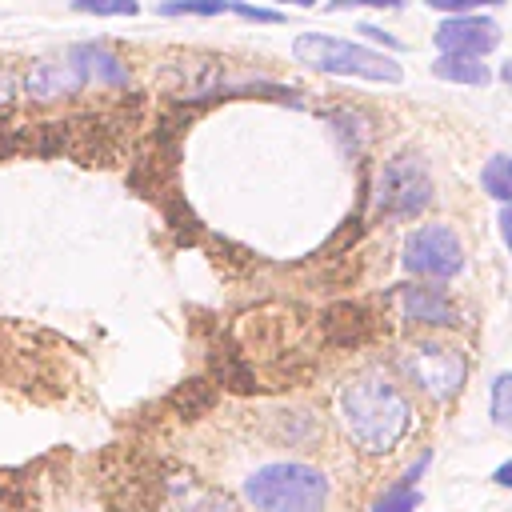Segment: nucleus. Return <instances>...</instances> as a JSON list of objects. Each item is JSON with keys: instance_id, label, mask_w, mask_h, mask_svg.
Here are the masks:
<instances>
[{"instance_id": "obj_31", "label": "nucleus", "mask_w": 512, "mask_h": 512, "mask_svg": "<svg viewBox=\"0 0 512 512\" xmlns=\"http://www.w3.org/2000/svg\"><path fill=\"white\" fill-rule=\"evenodd\" d=\"M292 4H316V0H292Z\"/></svg>"}, {"instance_id": "obj_11", "label": "nucleus", "mask_w": 512, "mask_h": 512, "mask_svg": "<svg viewBox=\"0 0 512 512\" xmlns=\"http://www.w3.org/2000/svg\"><path fill=\"white\" fill-rule=\"evenodd\" d=\"M164 500L176 512H240L236 500L224 488H212L196 476H172L164 480Z\"/></svg>"}, {"instance_id": "obj_18", "label": "nucleus", "mask_w": 512, "mask_h": 512, "mask_svg": "<svg viewBox=\"0 0 512 512\" xmlns=\"http://www.w3.org/2000/svg\"><path fill=\"white\" fill-rule=\"evenodd\" d=\"M276 416H280V424L272 428V436L284 440V444H308L320 432L312 412H276Z\"/></svg>"}, {"instance_id": "obj_17", "label": "nucleus", "mask_w": 512, "mask_h": 512, "mask_svg": "<svg viewBox=\"0 0 512 512\" xmlns=\"http://www.w3.org/2000/svg\"><path fill=\"white\" fill-rule=\"evenodd\" d=\"M480 184H484V192H488L492 200L512 204V156H508V152L492 156V160L484 164V172H480Z\"/></svg>"}, {"instance_id": "obj_25", "label": "nucleus", "mask_w": 512, "mask_h": 512, "mask_svg": "<svg viewBox=\"0 0 512 512\" xmlns=\"http://www.w3.org/2000/svg\"><path fill=\"white\" fill-rule=\"evenodd\" d=\"M400 0H332L328 8L336 12V8H396Z\"/></svg>"}, {"instance_id": "obj_20", "label": "nucleus", "mask_w": 512, "mask_h": 512, "mask_svg": "<svg viewBox=\"0 0 512 512\" xmlns=\"http://www.w3.org/2000/svg\"><path fill=\"white\" fill-rule=\"evenodd\" d=\"M488 412L496 428H512V372H500L492 380V396H488Z\"/></svg>"}, {"instance_id": "obj_21", "label": "nucleus", "mask_w": 512, "mask_h": 512, "mask_svg": "<svg viewBox=\"0 0 512 512\" xmlns=\"http://www.w3.org/2000/svg\"><path fill=\"white\" fill-rule=\"evenodd\" d=\"M220 16V12H232V0H168L160 4V16Z\"/></svg>"}, {"instance_id": "obj_7", "label": "nucleus", "mask_w": 512, "mask_h": 512, "mask_svg": "<svg viewBox=\"0 0 512 512\" xmlns=\"http://www.w3.org/2000/svg\"><path fill=\"white\" fill-rule=\"evenodd\" d=\"M432 40H436V48L444 52V56H484V52H492L496 48V40H500V28L492 24V20H484V16H448L436 32H432Z\"/></svg>"}, {"instance_id": "obj_14", "label": "nucleus", "mask_w": 512, "mask_h": 512, "mask_svg": "<svg viewBox=\"0 0 512 512\" xmlns=\"http://www.w3.org/2000/svg\"><path fill=\"white\" fill-rule=\"evenodd\" d=\"M212 372H216V380H220L228 392H236V396H248V392H256V372H252V364H248L240 352H224V356H212Z\"/></svg>"}, {"instance_id": "obj_16", "label": "nucleus", "mask_w": 512, "mask_h": 512, "mask_svg": "<svg viewBox=\"0 0 512 512\" xmlns=\"http://www.w3.org/2000/svg\"><path fill=\"white\" fill-rule=\"evenodd\" d=\"M76 56H80V60H88V64H84V72H88V76H96V80H104V84H124V80H128V68H124L108 48L84 44V48H76Z\"/></svg>"}, {"instance_id": "obj_27", "label": "nucleus", "mask_w": 512, "mask_h": 512, "mask_svg": "<svg viewBox=\"0 0 512 512\" xmlns=\"http://www.w3.org/2000/svg\"><path fill=\"white\" fill-rule=\"evenodd\" d=\"M500 236H504V244H508V252H512V204L500 208Z\"/></svg>"}, {"instance_id": "obj_22", "label": "nucleus", "mask_w": 512, "mask_h": 512, "mask_svg": "<svg viewBox=\"0 0 512 512\" xmlns=\"http://www.w3.org/2000/svg\"><path fill=\"white\" fill-rule=\"evenodd\" d=\"M76 12H96V16H136V0H72Z\"/></svg>"}, {"instance_id": "obj_10", "label": "nucleus", "mask_w": 512, "mask_h": 512, "mask_svg": "<svg viewBox=\"0 0 512 512\" xmlns=\"http://www.w3.org/2000/svg\"><path fill=\"white\" fill-rule=\"evenodd\" d=\"M320 332L332 348H360L376 332V320L360 300H336L320 312Z\"/></svg>"}, {"instance_id": "obj_30", "label": "nucleus", "mask_w": 512, "mask_h": 512, "mask_svg": "<svg viewBox=\"0 0 512 512\" xmlns=\"http://www.w3.org/2000/svg\"><path fill=\"white\" fill-rule=\"evenodd\" d=\"M500 80H504V84H512V60H508V64L500 68Z\"/></svg>"}, {"instance_id": "obj_15", "label": "nucleus", "mask_w": 512, "mask_h": 512, "mask_svg": "<svg viewBox=\"0 0 512 512\" xmlns=\"http://www.w3.org/2000/svg\"><path fill=\"white\" fill-rule=\"evenodd\" d=\"M432 72L440 80H452V84H468V88H484L492 80V72L476 60V56H440L432 64Z\"/></svg>"}, {"instance_id": "obj_4", "label": "nucleus", "mask_w": 512, "mask_h": 512, "mask_svg": "<svg viewBox=\"0 0 512 512\" xmlns=\"http://www.w3.org/2000/svg\"><path fill=\"white\" fill-rule=\"evenodd\" d=\"M396 368L436 404H448L468 380L464 352L448 344H408L404 352H396Z\"/></svg>"}, {"instance_id": "obj_26", "label": "nucleus", "mask_w": 512, "mask_h": 512, "mask_svg": "<svg viewBox=\"0 0 512 512\" xmlns=\"http://www.w3.org/2000/svg\"><path fill=\"white\" fill-rule=\"evenodd\" d=\"M12 92H16V76L8 68H0V108L12 100Z\"/></svg>"}, {"instance_id": "obj_9", "label": "nucleus", "mask_w": 512, "mask_h": 512, "mask_svg": "<svg viewBox=\"0 0 512 512\" xmlns=\"http://www.w3.org/2000/svg\"><path fill=\"white\" fill-rule=\"evenodd\" d=\"M84 84H88V72H84V64H80L76 52L64 56V60H40V64H32V72H28V80H24L28 96H36V100L76 96Z\"/></svg>"}, {"instance_id": "obj_28", "label": "nucleus", "mask_w": 512, "mask_h": 512, "mask_svg": "<svg viewBox=\"0 0 512 512\" xmlns=\"http://www.w3.org/2000/svg\"><path fill=\"white\" fill-rule=\"evenodd\" d=\"M428 460H432V452H424V456H420V460H416V464L404 472V480H408V484H416V480H420V472L428 468Z\"/></svg>"}, {"instance_id": "obj_8", "label": "nucleus", "mask_w": 512, "mask_h": 512, "mask_svg": "<svg viewBox=\"0 0 512 512\" xmlns=\"http://www.w3.org/2000/svg\"><path fill=\"white\" fill-rule=\"evenodd\" d=\"M392 300H396V308H400V320H408V324H428V328H456V324H460V308H456L440 288H428V284H400Z\"/></svg>"}, {"instance_id": "obj_6", "label": "nucleus", "mask_w": 512, "mask_h": 512, "mask_svg": "<svg viewBox=\"0 0 512 512\" xmlns=\"http://www.w3.org/2000/svg\"><path fill=\"white\" fill-rule=\"evenodd\" d=\"M404 268L412 276L428 280H452L464 268V248L460 236L448 224H420L404 240Z\"/></svg>"}, {"instance_id": "obj_12", "label": "nucleus", "mask_w": 512, "mask_h": 512, "mask_svg": "<svg viewBox=\"0 0 512 512\" xmlns=\"http://www.w3.org/2000/svg\"><path fill=\"white\" fill-rule=\"evenodd\" d=\"M164 504V480L152 476H128L108 492L112 512H156Z\"/></svg>"}, {"instance_id": "obj_13", "label": "nucleus", "mask_w": 512, "mask_h": 512, "mask_svg": "<svg viewBox=\"0 0 512 512\" xmlns=\"http://www.w3.org/2000/svg\"><path fill=\"white\" fill-rule=\"evenodd\" d=\"M168 408H172L180 420H200V416H208V412L216 408V384H212L208 376H192V380H184V384L172 388Z\"/></svg>"}, {"instance_id": "obj_2", "label": "nucleus", "mask_w": 512, "mask_h": 512, "mask_svg": "<svg viewBox=\"0 0 512 512\" xmlns=\"http://www.w3.org/2000/svg\"><path fill=\"white\" fill-rule=\"evenodd\" d=\"M244 500L256 512H324L328 476L304 460H272L244 476Z\"/></svg>"}, {"instance_id": "obj_29", "label": "nucleus", "mask_w": 512, "mask_h": 512, "mask_svg": "<svg viewBox=\"0 0 512 512\" xmlns=\"http://www.w3.org/2000/svg\"><path fill=\"white\" fill-rule=\"evenodd\" d=\"M492 480H496L500 488H512V460H504V464L492 472Z\"/></svg>"}, {"instance_id": "obj_24", "label": "nucleus", "mask_w": 512, "mask_h": 512, "mask_svg": "<svg viewBox=\"0 0 512 512\" xmlns=\"http://www.w3.org/2000/svg\"><path fill=\"white\" fill-rule=\"evenodd\" d=\"M432 8L440 12H468V8H480V4H496V0H428Z\"/></svg>"}, {"instance_id": "obj_3", "label": "nucleus", "mask_w": 512, "mask_h": 512, "mask_svg": "<svg viewBox=\"0 0 512 512\" xmlns=\"http://www.w3.org/2000/svg\"><path fill=\"white\" fill-rule=\"evenodd\" d=\"M292 56L316 72H332V76H364V80H380V84H400L404 72L392 56L352 44V40H336V36H320V32H304L292 40Z\"/></svg>"}, {"instance_id": "obj_5", "label": "nucleus", "mask_w": 512, "mask_h": 512, "mask_svg": "<svg viewBox=\"0 0 512 512\" xmlns=\"http://www.w3.org/2000/svg\"><path fill=\"white\" fill-rule=\"evenodd\" d=\"M432 200V180H428V168L420 156L404 152V156H392L380 176H376V212L380 216H416L424 212Z\"/></svg>"}, {"instance_id": "obj_19", "label": "nucleus", "mask_w": 512, "mask_h": 512, "mask_svg": "<svg viewBox=\"0 0 512 512\" xmlns=\"http://www.w3.org/2000/svg\"><path fill=\"white\" fill-rule=\"evenodd\" d=\"M420 508V488L408 480H396L392 488H384V496L372 504V512H416Z\"/></svg>"}, {"instance_id": "obj_1", "label": "nucleus", "mask_w": 512, "mask_h": 512, "mask_svg": "<svg viewBox=\"0 0 512 512\" xmlns=\"http://www.w3.org/2000/svg\"><path fill=\"white\" fill-rule=\"evenodd\" d=\"M340 416L344 428L352 436V444L360 452H392L408 428H412V404L408 396L380 372V368H364L356 376L344 380L340 388Z\"/></svg>"}, {"instance_id": "obj_23", "label": "nucleus", "mask_w": 512, "mask_h": 512, "mask_svg": "<svg viewBox=\"0 0 512 512\" xmlns=\"http://www.w3.org/2000/svg\"><path fill=\"white\" fill-rule=\"evenodd\" d=\"M232 12L244 16V20H256V24H280V12H272V8H252V4L232 0Z\"/></svg>"}]
</instances>
